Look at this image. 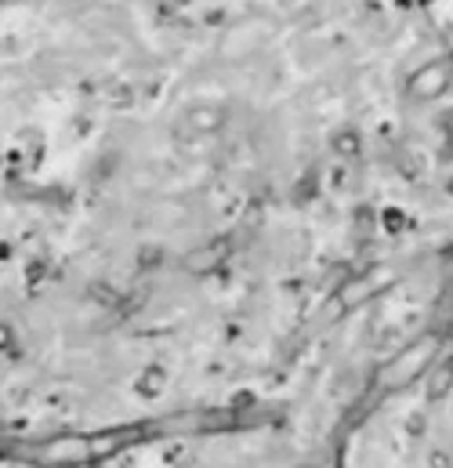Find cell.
<instances>
[{
    "instance_id": "6da1fadb",
    "label": "cell",
    "mask_w": 453,
    "mask_h": 468,
    "mask_svg": "<svg viewBox=\"0 0 453 468\" xmlns=\"http://www.w3.org/2000/svg\"><path fill=\"white\" fill-rule=\"evenodd\" d=\"M7 454L18 458V462H26V465H44V468L95 465V462H102L99 458L95 432H69V436H51V440L11 443Z\"/></svg>"
},
{
    "instance_id": "277c9868",
    "label": "cell",
    "mask_w": 453,
    "mask_h": 468,
    "mask_svg": "<svg viewBox=\"0 0 453 468\" xmlns=\"http://www.w3.org/2000/svg\"><path fill=\"white\" fill-rule=\"evenodd\" d=\"M388 280H392L388 269H374V272H363L355 280H344V287H341L338 298H334V309L338 313H352V309L366 305L381 287H388Z\"/></svg>"
},
{
    "instance_id": "5b68a950",
    "label": "cell",
    "mask_w": 453,
    "mask_h": 468,
    "mask_svg": "<svg viewBox=\"0 0 453 468\" xmlns=\"http://www.w3.org/2000/svg\"><path fill=\"white\" fill-rule=\"evenodd\" d=\"M425 381H428V399H443L453 388V356H439L425 374Z\"/></svg>"
},
{
    "instance_id": "8992f818",
    "label": "cell",
    "mask_w": 453,
    "mask_h": 468,
    "mask_svg": "<svg viewBox=\"0 0 453 468\" xmlns=\"http://www.w3.org/2000/svg\"><path fill=\"white\" fill-rule=\"evenodd\" d=\"M222 258H226L222 247H204V250H193V254L185 258V269H193V272H211Z\"/></svg>"
},
{
    "instance_id": "3957f363",
    "label": "cell",
    "mask_w": 453,
    "mask_h": 468,
    "mask_svg": "<svg viewBox=\"0 0 453 468\" xmlns=\"http://www.w3.org/2000/svg\"><path fill=\"white\" fill-rule=\"evenodd\" d=\"M453 84V58H432L425 62L410 80H406V95L414 102H432L439 95H447Z\"/></svg>"
},
{
    "instance_id": "52a82bcc",
    "label": "cell",
    "mask_w": 453,
    "mask_h": 468,
    "mask_svg": "<svg viewBox=\"0 0 453 468\" xmlns=\"http://www.w3.org/2000/svg\"><path fill=\"white\" fill-rule=\"evenodd\" d=\"M334 145H338L341 153H355V134H352V131H344Z\"/></svg>"
},
{
    "instance_id": "7a4b0ae2",
    "label": "cell",
    "mask_w": 453,
    "mask_h": 468,
    "mask_svg": "<svg viewBox=\"0 0 453 468\" xmlns=\"http://www.w3.org/2000/svg\"><path fill=\"white\" fill-rule=\"evenodd\" d=\"M443 342L436 335H425L417 342H410L406 349H399L381 370H377V392H399L406 385H414L417 378H425L432 370V363L439 359Z\"/></svg>"
}]
</instances>
